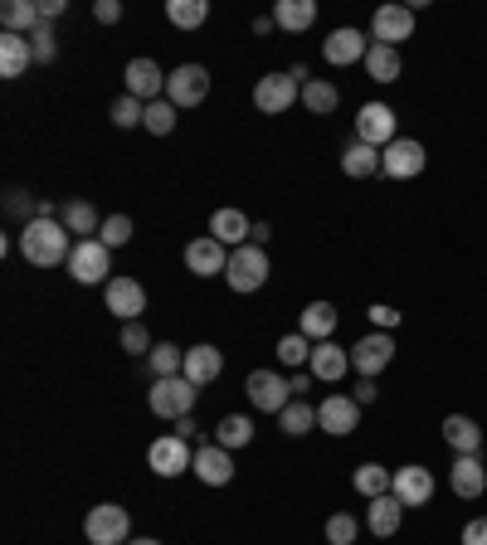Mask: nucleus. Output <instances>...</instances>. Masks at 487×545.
<instances>
[{
    "label": "nucleus",
    "mask_w": 487,
    "mask_h": 545,
    "mask_svg": "<svg viewBox=\"0 0 487 545\" xmlns=\"http://www.w3.org/2000/svg\"><path fill=\"white\" fill-rule=\"evenodd\" d=\"M390 482H395V473H390V468H380V463H361V468H356V492H361L366 502L385 497V492H390Z\"/></svg>",
    "instance_id": "obj_36"
},
{
    "label": "nucleus",
    "mask_w": 487,
    "mask_h": 545,
    "mask_svg": "<svg viewBox=\"0 0 487 545\" xmlns=\"http://www.w3.org/2000/svg\"><path fill=\"white\" fill-rule=\"evenodd\" d=\"M249 244H259V249H263V244H268V224H254V234H249Z\"/></svg>",
    "instance_id": "obj_54"
},
{
    "label": "nucleus",
    "mask_w": 487,
    "mask_h": 545,
    "mask_svg": "<svg viewBox=\"0 0 487 545\" xmlns=\"http://www.w3.org/2000/svg\"><path fill=\"white\" fill-rule=\"evenodd\" d=\"M127 531H132V516H127V507H117V502L93 507L88 521H83V536L93 545H127Z\"/></svg>",
    "instance_id": "obj_6"
},
{
    "label": "nucleus",
    "mask_w": 487,
    "mask_h": 545,
    "mask_svg": "<svg viewBox=\"0 0 487 545\" xmlns=\"http://www.w3.org/2000/svg\"><path fill=\"white\" fill-rule=\"evenodd\" d=\"M453 492L463 497V502H473V497H483L487 492V468H483V458L478 453H458V463H453Z\"/></svg>",
    "instance_id": "obj_21"
},
{
    "label": "nucleus",
    "mask_w": 487,
    "mask_h": 545,
    "mask_svg": "<svg viewBox=\"0 0 487 545\" xmlns=\"http://www.w3.org/2000/svg\"><path fill=\"white\" fill-rule=\"evenodd\" d=\"M35 64V49L25 35H0V78H20Z\"/></svg>",
    "instance_id": "obj_26"
},
{
    "label": "nucleus",
    "mask_w": 487,
    "mask_h": 545,
    "mask_svg": "<svg viewBox=\"0 0 487 545\" xmlns=\"http://www.w3.org/2000/svg\"><path fill=\"white\" fill-rule=\"evenodd\" d=\"M400 49H390V44H375L371 39V54H366V73H371L375 83H395L400 78Z\"/></svg>",
    "instance_id": "obj_33"
},
{
    "label": "nucleus",
    "mask_w": 487,
    "mask_h": 545,
    "mask_svg": "<svg viewBox=\"0 0 487 545\" xmlns=\"http://www.w3.org/2000/svg\"><path fill=\"white\" fill-rule=\"evenodd\" d=\"M390 492L400 497V507H424L429 497H434V473L429 468H419V463H410V468H395V482H390Z\"/></svg>",
    "instance_id": "obj_15"
},
{
    "label": "nucleus",
    "mask_w": 487,
    "mask_h": 545,
    "mask_svg": "<svg viewBox=\"0 0 487 545\" xmlns=\"http://www.w3.org/2000/svg\"><path fill=\"white\" fill-rule=\"evenodd\" d=\"M195 395H200V385H190L186 375H166V380L151 385L147 404L156 419H176L181 424V419H190V409H195Z\"/></svg>",
    "instance_id": "obj_2"
},
{
    "label": "nucleus",
    "mask_w": 487,
    "mask_h": 545,
    "mask_svg": "<svg viewBox=\"0 0 487 545\" xmlns=\"http://www.w3.org/2000/svg\"><path fill=\"white\" fill-rule=\"evenodd\" d=\"M273 351H278V361H283V365H302V361H312V341H307L302 331H288V336H283V341H278Z\"/></svg>",
    "instance_id": "obj_41"
},
{
    "label": "nucleus",
    "mask_w": 487,
    "mask_h": 545,
    "mask_svg": "<svg viewBox=\"0 0 487 545\" xmlns=\"http://www.w3.org/2000/svg\"><path fill=\"white\" fill-rule=\"evenodd\" d=\"M463 545H487V516H478V521L463 526Z\"/></svg>",
    "instance_id": "obj_49"
},
{
    "label": "nucleus",
    "mask_w": 487,
    "mask_h": 545,
    "mask_svg": "<svg viewBox=\"0 0 487 545\" xmlns=\"http://www.w3.org/2000/svg\"><path fill=\"white\" fill-rule=\"evenodd\" d=\"M400 521H405V507H400V497H395V492L375 497L371 507H366V526H371L375 536H395V531H400Z\"/></svg>",
    "instance_id": "obj_25"
},
{
    "label": "nucleus",
    "mask_w": 487,
    "mask_h": 545,
    "mask_svg": "<svg viewBox=\"0 0 487 545\" xmlns=\"http://www.w3.org/2000/svg\"><path fill=\"white\" fill-rule=\"evenodd\" d=\"M307 365H312L317 380H341V375L351 370V351H341V346H332V341H317Z\"/></svg>",
    "instance_id": "obj_27"
},
{
    "label": "nucleus",
    "mask_w": 487,
    "mask_h": 545,
    "mask_svg": "<svg viewBox=\"0 0 487 545\" xmlns=\"http://www.w3.org/2000/svg\"><path fill=\"white\" fill-rule=\"evenodd\" d=\"M356 142L385 151V146L395 142V108L390 103H366V108L356 112Z\"/></svg>",
    "instance_id": "obj_11"
},
{
    "label": "nucleus",
    "mask_w": 487,
    "mask_h": 545,
    "mask_svg": "<svg viewBox=\"0 0 487 545\" xmlns=\"http://www.w3.org/2000/svg\"><path fill=\"white\" fill-rule=\"evenodd\" d=\"M113 122L122 127V132H127V127H142V122H147V103H137V98L122 93V98L113 103Z\"/></svg>",
    "instance_id": "obj_42"
},
{
    "label": "nucleus",
    "mask_w": 487,
    "mask_h": 545,
    "mask_svg": "<svg viewBox=\"0 0 487 545\" xmlns=\"http://www.w3.org/2000/svg\"><path fill=\"white\" fill-rule=\"evenodd\" d=\"M390 361H395V341H390L385 331H371V336H361V341L351 346V370H356L361 380H375Z\"/></svg>",
    "instance_id": "obj_10"
},
{
    "label": "nucleus",
    "mask_w": 487,
    "mask_h": 545,
    "mask_svg": "<svg viewBox=\"0 0 487 545\" xmlns=\"http://www.w3.org/2000/svg\"><path fill=\"white\" fill-rule=\"evenodd\" d=\"M302 98V83L293 73H263L254 83V108L259 112H288Z\"/></svg>",
    "instance_id": "obj_9"
},
{
    "label": "nucleus",
    "mask_w": 487,
    "mask_h": 545,
    "mask_svg": "<svg viewBox=\"0 0 487 545\" xmlns=\"http://www.w3.org/2000/svg\"><path fill=\"white\" fill-rule=\"evenodd\" d=\"M0 25H5V35H35L39 25H44V15H39V0H5L0 5Z\"/></svg>",
    "instance_id": "obj_23"
},
{
    "label": "nucleus",
    "mask_w": 487,
    "mask_h": 545,
    "mask_svg": "<svg viewBox=\"0 0 487 545\" xmlns=\"http://www.w3.org/2000/svg\"><path fill=\"white\" fill-rule=\"evenodd\" d=\"M151 370H156V380L181 375V370H186V351L171 346V341H156V346H151Z\"/></svg>",
    "instance_id": "obj_38"
},
{
    "label": "nucleus",
    "mask_w": 487,
    "mask_h": 545,
    "mask_svg": "<svg viewBox=\"0 0 487 545\" xmlns=\"http://www.w3.org/2000/svg\"><path fill=\"white\" fill-rule=\"evenodd\" d=\"M380 171L385 176H395V181H410L424 171V146L414 142V137H395V142L380 151Z\"/></svg>",
    "instance_id": "obj_13"
},
{
    "label": "nucleus",
    "mask_w": 487,
    "mask_h": 545,
    "mask_svg": "<svg viewBox=\"0 0 487 545\" xmlns=\"http://www.w3.org/2000/svg\"><path fill=\"white\" fill-rule=\"evenodd\" d=\"M312 380H317L312 370H298V375L288 380V385H293V400H307V390H312Z\"/></svg>",
    "instance_id": "obj_50"
},
{
    "label": "nucleus",
    "mask_w": 487,
    "mask_h": 545,
    "mask_svg": "<svg viewBox=\"0 0 487 545\" xmlns=\"http://www.w3.org/2000/svg\"><path fill=\"white\" fill-rule=\"evenodd\" d=\"M122 351H132V356H151V336L142 322H127L122 327Z\"/></svg>",
    "instance_id": "obj_46"
},
{
    "label": "nucleus",
    "mask_w": 487,
    "mask_h": 545,
    "mask_svg": "<svg viewBox=\"0 0 487 545\" xmlns=\"http://www.w3.org/2000/svg\"><path fill=\"white\" fill-rule=\"evenodd\" d=\"M166 20L176 30H200L210 20V5L205 0H166Z\"/></svg>",
    "instance_id": "obj_34"
},
{
    "label": "nucleus",
    "mask_w": 487,
    "mask_h": 545,
    "mask_svg": "<svg viewBox=\"0 0 487 545\" xmlns=\"http://www.w3.org/2000/svg\"><path fill=\"white\" fill-rule=\"evenodd\" d=\"M69 273H74V283H83V288L113 283V278H108V273H113V249H108L103 239H78L74 254H69Z\"/></svg>",
    "instance_id": "obj_3"
},
{
    "label": "nucleus",
    "mask_w": 487,
    "mask_h": 545,
    "mask_svg": "<svg viewBox=\"0 0 487 545\" xmlns=\"http://www.w3.org/2000/svg\"><path fill=\"white\" fill-rule=\"evenodd\" d=\"M20 254L30 258L35 268H59V263H69V229H64V219H30L25 229H20Z\"/></svg>",
    "instance_id": "obj_1"
},
{
    "label": "nucleus",
    "mask_w": 487,
    "mask_h": 545,
    "mask_svg": "<svg viewBox=\"0 0 487 545\" xmlns=\"http://www.w3.org/2000/svg\"><path fill=\"white\" fill-rule=\"evenodd\" d=\"M5 210H10V215H25V195H20V190H10V200H5Z\"/></svg>",
    "instance_id": "obj_53"
},
{
    "label": "nucleus",
    "mask_w": 487,
    "mask_h": 545,
    "mask_svg": "<svg viewBox=\"0 0 487 545\" xmlns=\"http://www.w3.org/2000/svg\"><path fill=\"white\" fill-rule=\"evenodd\" d=\"M225 283L234 292H259L263 283H268V254H263L259 244L234 249V254H229V268H225Z\"/></svg>",
    "instance_id": "obj_5"
},
{
    "label": "nucleus",
    "mask_w": 487,
    "mask_h": 545,
    "mask_svg": "<svg viewBox=\"0 0 487 545\" xmlns=\"http://www.w3.org/2000/svg\"><path fill=\"white\" fill-rule=\"evenodd\" d=\"M127 545H161V541H151V536H142V541H127Z\"/></svg>",
    "instance_id": "obj_55"
},
{
    "label": "nucleus",
    "mask_w": 487,
    "mask_h": 545,
    "mask_svg": "<svg viewBox=\"0 0 487 545\" xmlns=\"http://www.w3.org/2000/svg\"><path fill=\"white\" fill-rule=\"evenodd\" d=\"M380 390H375V380H356V390H351V400L356 404H371Z\"/></svg>",
    "instance_id": "obj_51"
},
{
    "label": "nucleus",
    "mask_w": 487,
    "mask_h": 545,
    "mask_svg": "<svg viewBox=\"0 0 487 545\" xmlns=\"http://www.w3.org/2000/svg\"><path fill=\"white\" fill-rule=\"evenodd\" d=\"M341 171L351 176V181H366V176H375L380 171V151L366 142H351L346 151H341Z\"/></svg>",
    "instance_id": "obj_31"
},
{
    "label": "nucleus",
    "mask_w": 487,
    "mask_h": 545,
    "mask_svg": "<svg viewBox=\"0 0 487 545\" xmlns=\"http://www.w3.org/2000/svg\"><path fill=\"white\" fill-rule=\"evenodd\" d=\"M210 234H215L229 254H234V249H244V244H249L254 224H249V215H239V210H215V215H210Z\"/></svg>",
    "instance_id": "obj_22"
},
{
    "label": "nucleus",
    "mask_w": 487,
    "mask_h": 545,
    "mask_svg": "<svg viewBox=\"0 0 487 545\" xmlns=\"http://www.w3.org/2000/svg\"><path fill=\"white\" fill-rule=\"evenodd\" d=\"M244 390H249V404L263 409V414H283V409L293 404V385H288L278 370H254Z\"/></svg>",
    "instance_id": "obj_8"
},
{
    "label": "nucleus",
    "mask_w": 487,
    "mask_h": 545,
    "mask_svg": "<svg viewBox=\"0 0 487 545\" xmlns=\"http://www.w3.org/2000/svg\"><path fill=\"white\" fill-rule=\"evenodd\" d=\"M298 331L307 336V341H327V336L337 331V307H332V302H312V307H302Z\"/></svg>",
    "instance_id": "obj_29"
},
{
    "label": "nucleus",
    "mask_w": 487,
    "mask_h": 545,
    "mask_svg": "<svg viewBox=\"0 0 487 545\" xmlns=\"http://www.w3.org/2000/svg\"><path fill=\"white\" fill-rule=\"evenodd\" d=\"M317 424L332 438L356 434V429H361V404L351 400V395H327V400L317 404Z\"/></svg>",
    "instance_id": "obj_12"
},
{
    "label": "nucleus",
    "mask_w": 487,
    "mask_h": 545,
    "mask_svg": "<svg viewBox=\"0 0 487 545\" xmlns=\"http://www.w3.org/2000/svg\"><path fill=\"white\" fill-rule=\"evenodd\" d=\"M444 438H449L453 453H478V448H483V429H478L468 414H449V419H444Z\"/></svg>",
    "instance_id": "obj_30"
},
{
    "label": "nucleus",
    "mask_w": 487,
    "mask_h": 545,
    "mask_svg": "<svg viewBox=\"0 0 487 545\" xmlns=\"http://www.w3.org/2000/svg\"><path fill=\"white\" fill-rule=\"evenodd\" d=\"M93 20H98V25H117V20H122V5H117V0H98V5H93Z\"/></svg>",
    "instance_id": "obj_48"
},
{
    "label": "nucleus",
    "mask_w": 487,
    "mask_h": 545,
    "mask_svg": "<svg viewBox=\"0 0 487 545\" xmlns=\"http://www.w3.org/2000/svg\"><path fill=\"white\" fill-rule=\"evenodd\" d=\"M54 30L49 25H39L35 35H30V49H35V64H54V54H59V44H54Z\"/></svg>",
    "instance_id": "obj_45"
},
{
    "label": "nucleus",
    "mask_w": 487,
    "mask_h": 545,
    "mask_svg": "<svg viewBox=\"0 0 487 545\" xmlns=\"http://www.w3.org/2000/svg\"><path fill=\"white\" fill-rule=\"evenodd\" d=\"M210 98V73L205 64H181L176 73H166V103L171 108H200Z\"/></svg>",
    "instance_id": "obj_4"
},
{
    "label": "nucleus",
    "mask_w": 487,
    "mask_h": 545,
    "mask_svg": "<svg viewBox=\"0 0 487 545\" xmlns=\"http://www.w3.org/2000/svg\"><path fill=\"white\" fill-rule=\"evenodd\" d=\"M176 112L181 108H171L166 98H156V103H147V122H142V127H147L151 137H171V132H176Z\"/></svg>",
    "instance_id": "obj_39"
},
{
    "label": "nucleus",
    "mask_w": 487,
    "mask_h": 545,
    "mask_svg": "<svg viewBox=\"0 0 487 545\" xmlns=\"http://www.w3.org/2000/svg\"><path fill=\"white\" fill-rule=\"evenodd\" d=\"M312 20H317V5H312V0H278V5H273V25L288 30V35L312 30Z\"/></svg>",
    "instance_id": "obj_28"
},
{
    "label": "nucleus",
    "mask_w": 487,
    "mask_h": 545,
    "mask_svg": "<svg viewBox=\"0 0 487 545\" xmlns=\"http://www.w3.org/2000/svg\"><path fill=\"white\" fill-rule=\"evenodd\" d=\"M39 15H44V25L59 20V15H64V0H39Z\"/></svg>",
    "instance_id": "obj_52"
},
{
    "label": "nucleus",
    "mask_w": 487,
    "mask_h": 545,
    "mask_svg": "<svg viewBox=\"0 0 487 545\" xmlns=\"http://www.w3.org/2000/svg\"><path fill=\"white\" fill-rule=\"evenodd\" d=\"M147 463L156 477H181L186 468H195V448H190V438H181V434H161L147 448Z\"/></svg>",
    "instance_id": "obj_7"
},
{
    "label": "nucleus",
    "mask_w": 487,
    "mask_h": 545,
    "mask_svg": "<svg viewBox=\"0 0 487 545\" xmlns=\"http://www.w3.org/2000/svg\"><path fill=\"white\" fill-rule=\"evenodd\" d=\"M186 268L195 278H215V273H225L229 268V249L215 239V234H200V239H190L186 244Z\"/></svg>",
    "instance_id": "obj_14"
},
{
    "label": "nucleus",
    "mask_w": 487,
    "mask_h": 545,
    "mask_svg": "<svg viewBox=\"0 0 487 545\" xmlns=\"http://www.w3.org/2000/svg\"><path fill=\"white\" fill-rule=\"evenodd\" d=\"M190 473L200 477L205 487H225L229 477H234V458H229V448H220V443H205V448H195V468Z\"/></svg>",
    "instance_id": "obj_19"
},
{
    "label": "nucleus",
    "mask_w": 487,
    "mask_h": 545,
    "mask_svg": "<svg viewBox=\"0 0 487 545\" xmlns=\"http://www.w3.org/2000/svg\"><path fill=\"white\" fill-rule=\"evenodd\" d=\"M322 54H327V64H337V69H346V64H366V54H371V39L361 35V30H332L327 35V44H322Z\"/></svg>",
    "instance_id": "obj_17"
},
{
    "label": "nucleus",
    "mask_w": 487,
    "mask_h": 545,
    "mask_svg": "<svg viewBox=\"0 0 487 545\" xmlns=\"http://www.w3.org/2000/svg\"><path fill=\"white\" fill-rule=\"evenodd\" d=\"M312 424H317V409H312V404H307V400H293V404H288V409H283V414H278V429H283V434H288V438L307 434Z\"/></svg>",
    "instance_id": "obj_37"
},
{
    "label": "nucleus",
    "mask_w": 487,
    "mask_h": 545,
    "mask_svg": "<svg viewBox=\"0 0 487 545\" xmlns=\"http://www.w3.org/2000/svg\"><path fill=\"white\" fill-rule=\"evenodd\" d=\"M302 108H312V112H337V88H332L327 78H312V83L302 88Z\"/></svg>",
    "instance_id": "obj_40"
},
{
    "label": "nucleus",
    "mask_w": 487,
    "mask_h": 545,
    "mask_svg": "<svg viewBox=\"0 0 487 545\" xmlns=\"http://www.w3.org/2000/svg\"><path fill=\"white\" fill-rule=\"evenodd\" d=\"M98 239H103L108 249H122V244L132 239V219H127V215H108V219H103V229H98Z\"/></svg>",
    "instance_id": "obj_43"
},
{
    "label": "nucleus",
    "mask_w": 487,
    "mask_h": 545,
    "mask_svg": "<svg viewBox=\"0 0 487 545\" xmlns=\"http://www.w3.org/2000/svg\"><path fill=\"white\" fill-rule=\"evenodd\" d=\"M108 312L122 317V322H137L147 312V288L137 278H113L108 283Z\"/></svg>",
    "instance_id": "obj_18"
},
{
    "label": "nucleus",
    "mask_w": 487,
    "mask_h": 545,
    "mask_svg": "<svg viewBox=\"0 0 487 545\" xmlns=\"http://www.w3.org/2000/svg\"><path fill=\"white\" fill-rule=\"evenodd\" d=\"M122 78H127V98L137 103H156V93L166 88V73L156 69V59H132Z\"/></svg>",
    "instance_id": "obj_20"
},
{
    "label": "nucleus",
    "mask_w": 487,
    "mask_h": 545,
    "mask_svg": "<svg viewBox=\"0 0 487 545\" xmlns=\"http://www.w3.org/2000/svg\"><path fill=\"white\" fill-rule=\"evenodd\" d=\"M220 370H225V356H220L215 346H190V351H186V370H181V375H186L190 385H210Z\"/></svg>",
    "instance_id": "obj_24"
},
{
    "label": "nucleus",
    "mask_w": 487,
    "mask_h": 545,
    "mask_svg": "<svg viewBox=\"0 0 487 545\" xmlns=\"http://www.w3.org/2000/svg\"><path fill=\"white\" fill-rule=\"evenodd\" d=\"M215 443H220V448H249V443H254V424H249V414H225L220 429H215Z\"/></svg>",
    "instance_id": "obj_35"
},
{
    "label": "nucleus",
    "mask_w": 487,
    "mask_h": 545,
    "mask_svg": "<svg viewBox=\"0 0 487 545\" xmlns=\"http://www.w3.org/2000/svg\"><path fill=\"white\" fill-rule=\"evenodd\" d=\"M371 322H375V331H390V327H400V312H395V307H385V302H375Z\"/></svg>",
    "instance_id": "obj_47"
},
{
    "label": "nucleus",
    "mask_w": 487,
    "mask_h": 545,
    "mask_svg": "<svg viewBox=\"0 0 487 545\" xmlns=\"http://www.w3.org/2000/svg\"><path fill=\"white\" fill-rule=\"evenodd\" d=\"M59 219H64L69 234H83V239H98V229H103V219H98V210H93L88 200H69V205L59 210Z\"/></svg>",
    "instance_id": "obj_32"
},
{
    "label": "nucleus",
    "mask_w": 487,
    "mask_h": 545,
    "mask_svg": "<svg viewBox=\"0 0 487 545\" xmlns=\"http://www.w3.org/2000/svg\"><path fill=\"white\" fill-rule=\"evenodd\" d=\"M327 541H332V545H356V516L337 511V516L327 521Z\"/></svg>",
    "instance_id": "obj_44"
},
{
    "label": "nucleus",
    "mask_w": 487,
    "mask_h": 545,
    "mask_svg": "<svg viewBox=\"0 0 487 545\" xmlns=\"http://www.w3.org/2000/svg\"><path fill=\"white\" fill-rule=\"evenodd\" d=\"M371 35H375V44H390L395 49L400 39L414 35V10L410 5H380L371 20Z\"/></svg>",
    "instance_id": "obj_16"
}]
</instances>
